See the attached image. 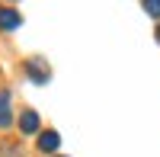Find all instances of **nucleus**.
<instances>
[{
    "instance_id": "f257e3e1",
    "label": "nucleus",
    "mask_w": 160,
    "mask_h": 157,
    "mask_svg": "<svg viewBox=\"0 0 160 157\" xmlns=\"http://www.w3.org/2000/svg\"><path fill=\"white\" fill-rule=\"evenodd\" d=\"M26 71H29V77H32V80L35 84H45L48 80V68H45V61H29V68H26Z\"/></svg>"
},
{
    "instance_id": "f03ea898",
    "label": "nucleus",
    "mask_w": 160,
    "mask_h": 157,
    "mask_svg": "<svg viewBox=\"0 0 160 157\" xmlns=\"http://www.w3.org/2000/svg\"><path fill=\"white\" fill-rule=\"evenodd\" d=\"M22 19H19V13L16 10H0V29H16V26H19Z\"/></svg>"
},
{
    "instance_id": "7ed1b4c3",
    "label": "nucleus",
    "mask_w": 160,
    "mask_h": 157,
    "mask_svg": "<svg viewBox=\"0 0 160 157\" xmlns=\"http://www.w3.org/2000/svg\"><path fill=\"white\" fill-rule=\"evenodd\" d=\"M19 128H22V132L26 135H35L38 132V115L29 109V112H22V119H19Z\"/></svg>"
},
{
    "instance_id": "20e7f679",
    "label": "nucleus",
    "mask_w": 160,
    "mask_h": 157,
    "mask_svg": "<svg viewBox=\"0 0 160 157\" xmlns=\"http://www.w3.org/2000/svg\"><path fill=\"white\" fill-rule=\"evenodd\" d=\"M0 125H10V93L7 90H0Z\"/></svg>"
},
{
    "instance_id": "39448f33",
    "label": "nucleus",
    "mask_w": 160,
    "mask_h": 157,
    "mask_svg": "<svg viewBox=\"0 0 160 157\" xmlns=\"http://www.w3.org/2000/svg\"><path fill=\"white\" fill-rule=\"evenodd\" d=\"M38 148L42 151H55L58 148V132H42L38 135Z\"/></svg>"
},
{
    "instance_id": "423d86ee",
    "label": "nucleus",
    "mask_w": 160,
    "mask_h": 157,
    "mask_svg": "<svg viewBox=\"0 0 160 157\" xmlns=\"http://www.w3.org/2000/svg\"><path fill=\"white\" fill-rule=\"evenodd\" d=\"M144 10H148L151 16H157V19H160V0H144Z\"/></svg>"
},
{
    "instance_id": "0eeeda50",
    "label": "nucleus",
    "mask_w": 160,
    "mask_h": 157,
    "mask_svg": "<svg viewBox=\"0 0 160 157\" xmlns=\"http://www.w3.org/2000/svg\"><path fill=\"white\" fill-rule=\"evenodd\" d=\"M157 38H160V29H157Z\"/></svg>"
}]
</instances>
